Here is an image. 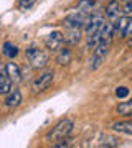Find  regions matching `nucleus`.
Segmentation results:
<instances>
[{
  "label": "nucleus",
  "mask_w": 132,
  "mask_h": 148,
  "mask_svg": "<svg viewBox=\"0 0 132 148\" xmlns=\"http://www.w3.org/2000/svg\"><path fill=\"white\" fill-rule=\"evenodd\" d=\"M94 0H79L78 7H76V10L83 12V13H86V15H91L93 13V10H94Z\"/></svg>",
  "instance_id": "2eb2a0df"
},
{
  "label": "nucleus",
  "mask_w": 132,
  "mask_h": 148,
  "mask_svg": "<svg viewBox=\"0 0 132 148\" xmlns=\"http://www.w3.org/2000/svg\"><path fill=\"white\" fill-rule=\"evenodd\" d=\"M5 69H7V74H8V77H10L13 82H18V81L21 79V71H20V68H18V64L8 63V64L5 66Z\"/></svg>",
  "instance_id": "ddd939ff"
},
{
  "label": "nucleus",
  "mask_w": 132,
  "mask_h": 148,
  "mask_svg": "<svg viewBox=\"0 0 132 148\" xmlns=\"http://www.w3.org/2000/svg\"><path fill=\"white\" fill-rule=\"evenodd\" d=\"M2 51H3V54H5L7 58H15L17 54H18V48L15 46V45H12L10 41L3 43V46H2Z\"/></svg>",
  "instance_id": "f3484780"
},
{
  "label": "nucleus",
  "mask_w": 132,
  "mask_h": 148,
  "mask_svg": "<svg viewBox=\"0 0 132 148\" xmlns=\"http://www.w3.org/2000/svg\"><path fill=\"white\" fill-rule=\"evenodd\" d=\"M129 23H131L129 16H119L114 21V35H117L119 38H126V32H127Z\"/></svg>",
  "instance_id": "9d476101"
},
{
  "label": "nucleus",
  "mask_w": 132,
  "mask_h": 148,
  "mask_svg": "<svg viewBox=\"0 0 132 148\" xmlns=\"http://www.w3.org/2000/svg\"><path fill=\"white\" fill-rule=\"evenodd\" d=\"M53 79H55V71H53V69H48V71L41 73V74H40V76L37 77V79L33 81L32 90L35 92V94H38V92H43V90H46L48 87L51 86Z\"/></svg>",
  "instance_id": "39448f33"
},
{
  "label": "nucleus",
  "mask_w": 132,
  "mask_h": 148,
  "mask_svg": "<svg viewBox=\"0 0 132 148\" xmlns=\"http://www.w3.org/2000/svg\"><path fill=\"white\" fill-rule=\"evenodd\" d=\"M35 3V0H18V8L20 10H28Z\"/></svg>",
  "instance_id": "6ab92c4d"
},
{
  "label": "nucleus",
  "mask_w": 132,
  "mask_h": 148,
  "mask_svg": "<svg viewBox=\"0 0 132 148\" xmlns=\"http://www.w3.org/2000/svg\"><path fill=\"white\" fill-rule=\"evenodd\" d=\"M117 112L121 114V115H132V99L127 102H121L119 106H117Z\"/></svg>",
  "instance_id": "a211bd4d"
},
{
  "label": "nucleus",
  "mask_w": 132,
  "mask_h": 148,
  "mask_svg": "<svg viewBox=\"0 0 132 148\" xmlns=\"http://www.w3.org/2000/svg\"><path fill=\"white\" fill-rule=\"evenodd\" d=\"M112 130L119 133H126V135H132V122H117L112 125Z\"/></svg>",
  "instance_id": "dca6fc26"
},
{
  "label": "nucleus",
  "mask_w": 132,
  "mask_h": 148,
  "mask_svg": "<svg viewBox=\"0 0 132 148\" xmlns=\"http://www.w3.org/2000/svg\"><path fill=\"white\" fill-rule=\"evenodd\" d=\"M119 16H122V7L119 5L117 0H112V2H109L107 7H106V18L114 23Z\"/></svg>",
  "instance_id": "6e6552de"
},
{
  "label": "nucleus",
  "mask_w": 132,
  "mask_h": 148,
  "mask_svg": "<svg viewBox=\"0 0 132 148\" xmlns=\"http://www.w3.org/2000/svg\"><path fill=\"white\" fill-rule=\"evenodd\" d=\"M88 16L89 15L76 10L74 13H71V15H68L64 18V27L66 28H84L86 21H88Z\"/></svg>",
  "instance_id": "423d86ee"
},
{
  "label": "nucleus",
  "mask_w": 132,
  "mask_h": 148,
  "mask_svg": "<svg viewBox=\"0 0 132 148\" xmlns=\"http://www.w3.org/2000/svg\"><path fill=\"white\" fill-rule=\"evenodd\" d=\"M126 36H132V20H131V23H129V27H127Z\"/></svg>",
  "instance_id": "4be33fe9"
},
{
  "label": "nucleus",
  "mask_w": 132,
  "mask_h": 148,
  "mask_svg": "<svg viewBox=\"0 0 132 148\" xmlns=\"http://www.w3.org/2000/svg\"><path fill=\"white\" fill-rule=\"evenodd\" d=\"M122 12H124V13H131V12H132V2H131V0L126 3V7L122 8Z\"/></svg>",
  "instance_id": "412c9836"
},
{
  "label": "nucleus",
  "mask_w": 132,
  "mask_h": 148,
  "mask_svg": "<svg viewBox=\"0 0 132 148\" xmlns=\"http://www.w3.org/2000/svg\"><path fill=\"white\" fill-rule=\"evenodd\" d=\"M71 132H73V122L69 120V119H64V120L58 122V123L48 132V140L56 143V142H59V140H63V138H68Z\"/></svg>",
  "instance_id": "f03ea898"
},
{
  "label": "nucleus",
  "mask_w": 132,
  "mask_h": 148,
  "mask_svg": "<svg viewBox=\"0 0 132 148\" xmlns=\"http://www.w3.org/2000/svg\"><path fill=\"white\" fill-rule=\"evenodd\" d=\"M21 101H23V97L18 89H10V92L5 94V106L8 109H17L21 104Z\"/></svg>",
  "instance_id": "1a4fd4ad"
},
{
  "label": "nucleus",
  "mask_w": 132,
  "mask_h": 148,
  "mask_svg": "<svg viewBox=\"0 0 132 148\" xmlns=\"http://www.w3.org/2000/svg\"><path fill=\"white\" fill-rule=\"evenodd\" d=\"M102 23H104V16L102 13H91L88 16V21H86L84 25V33H86V40H88V48H93L99 43V36H97V33H99L101 27H102Z\"/></svg>",
  "instance_id": "f257e3e1"
},
{
  "label": "nucleus",
  "mask_w": 132,
  "mask_h": 148,
  "mask_svg": "<svg viewBox=\"0 0 132 148\" xmlns=\"http://www.w3.org/2000/svg\"><path fill=\"white\" fill-rule=\"evenodd\" d=\"M56 61H58L61 66H66V64H69V61H71V49L69 48H59L58 49V56H56Z\"/></svg>",
  "instance_id": "4468645a"
},
{
  "label": "nucleus",
  "mask_w": 132,
  "mask_h": 148,
  "mask_svg": "<svg viewBox=\"0 0 132 148\" xmlns=\"http://www.w3.org/2000/svg\"><path fill=\"white\" fill-rule=\"evenodd\" d=\"M109 46H111V41L109 40H102L94 46L93 49V59H91V69L96 71L102 66V63L107 58V53H109Z\"/></svg>",
  "instance_id": "7ed1b4c3"
},
{
  "label": "nucleus",
  "mask_w": 132,
  "mask_h": 148,
  "mask_svg": "<svg viewBox=\"0 0 132 148\" xmlns=\"http://www.w3.org/2000/svg\"><path fill=\"white\" fill-rule=\"evenodd\" d=\"M26 59L30 61L32 64V68L35 69H40V68H45L48 63V54L41 49H38V48L32 46L26 49Z\"/></svg>",
  "instance_id": "20e7f679"
},
{
  "label": "nucleus",
  "mask_w": 132,
  "mask_h": 148,
  "mask_svg": "<svg viewBox=\"0 0 132 148\" xmlns=\"http://www.w3.org/2000/svg\"><path fill=\"white\" fill-rule=\"evenodd\" d=\"M64 43H68V45H78L81 41V28H66V32H64Z\"/></svg>",
  "instance_id": "9b49d317"
},
{
  "label": "nucleus",
  "mask_w": 132,
  "mask_h": 148,
  "mask_svg": "<svg viewBox=\"0 0 132 148\" xmlns=\"http://www.w3.org/2000/svg\"><path fill=\"white\" fill-rule=\"evenodd\" d=\"M12 82L13 81L8 77V74H7V69L0 68V95H5L10 92L12 89Z\"/></svg>",
  "instance_id": "f8f14e48"
},
{
  "label": "nucleus",
  "mask_w": 132,
  "mask_h": 148,
  "mask_svg": "<svg viewBox=\"0 0 132 148\" xmlns=\"http://www.w3.org/2000/svg\"><path fill=\"white\" fill-rule=\"evenodd\" d=\"M116 95L119 97V99H124V97L129 95V89H127V87H117V89H116Z\"/></svg>",
  "instance_id": "aec40b11"
},
{
  "label": "nucleus",
  "mask_w": 132,
  "mask_h": 148,
  "mask_svg": "<svg viewBox=\"0 0 132 148\" xmlns=\"http://www.w3.org/2000/svg\"><path fill=\"white\" fill-rule=\"evenodd\" d=\"M63 43H64V36H63V33H59V32L50 33V35L46 36V40H45L46 48L51 49V51H58L59 48L63 46Z\"/></svg>",
  "instance_id": "0eeeda50"
}]
</instances>
